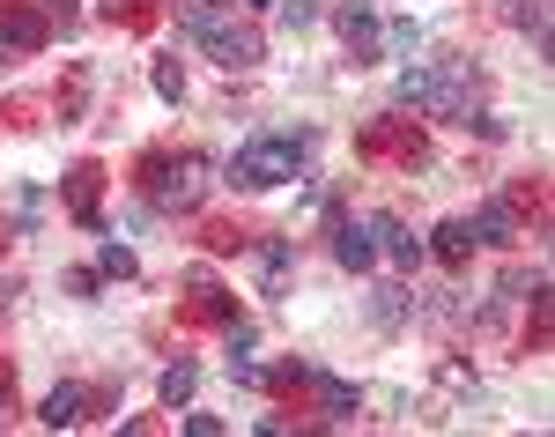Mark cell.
<instances>
[{"label": "cell", "mask_w": 555, "mask_h": 437, "mask_svg": "<svg viewBox=\"0 0 555 437\" xmlns=\"http://www.w3.org/2000/svg\"><path fill=\"white\" fill-rule=\"evenodd\" d=\"M474 89H481L474 60H429V67L408 60V75H400V97H408L415 112H429V119H452V127H474V119H481V112H474Z\"/></svg>", "instance_id": "obj_1"}, {"label": "cell", "mask_w": 555, "mask_h": 437, "mask_svg": "<svg viewBox=\"0 0 555 437\" xmlns=\"http://www.w3.org/2000/svg\"><path fill=\"white\" fill-rule=\"evenodd\" d=\"M304 149H311V127H282V133H259L230 156V185L237 193H274L282 178H297Z\"/></svg>", "instance_id": "obj_2"}, {"label": "cell", "mask_w": 555, "mask_h": 437, "mask_svg": "<svg viewBox=\"0 0 555 437\" xmlns=\"http://www.w3.org/2000/svg\"><path fill=\"white\" fill-rule=\"evenodd\" d=\"M133 185H141L156 208H178V216H185V208H201V201H208V156H193V149H185V156L149 149V156H141V171H133Z\"/></svg>", "instance_id": "obj_3"}, {"label": "cell", "mask_w": 555, "mask_h": 437, "mask_svg": "<svg viewBox=\"0 0 555 437\" xmlns=\"http://www.w3.org/2000/svg\"><path fill=\"white\" fill-rule=\"evenodd\" d=\"M334 23H341V44H348V60H356V67L385 60V30H378V8H371V0H348Z\"/></svg>", "instance_id": "obj_4"}, {"label": "cell", "mask_w": 555, "mask_h": 437, "mask_svg": "<svg viewBox=\"0 0 555 437\" xmlns=\"http://www.w3.org/2000/svg\"><path fill=\"white\" fill-rule=\"evenodd\" d=\"M201 52H208L215 67H230V75H245V67H259V60H267V38H259L253 23H222V30H215V38L201 44Z\"/></svg>", "instance_id": "obj_5"}, {"label": "cell", "mask_w": 555, "mask_h": 437, "mask_svg": "<svg viewBox=\"0 0 555 437\" xmlns=\"http://www.w3.org/2000/svg\"><path fill=\"white\" fill-rule=\"evenodd\" d=\"M60 201H67V216L82 222V230H104V164H75V171L60 178Z\"/></svg>", "instance_id": "obj_6"}, {"label": "cell", "mask_w": 555, "mask_h": 437, "mask_svg": "<svg viewBox=\"0 0 555 437\" xmlns=\"http://www.w3.org/2000/svg\"><path fill=\"white\" fill-rule=\"evenodd\" d=\"M52 23H44L30 0H0V52H44Z\"/></svg>", "instance_id": "obj_7"}, {"label": "cell", "mask_w": 555, "mask_h": 437, "mask_svg": "<svg viewBox=\"0 0 555 437\" xmlns=\"http://www.w3.org/2000/svg\"><path fill=\"white\" fill-rule=\"evenodd\" d=\"M363 230H371V245H378L392 267H415V260H423V237H415V230H408L400 216H371Z\"/></svg>", "instance_id": "obj_8"}, {"label": "cell", "mask_w": 555, "mask_h": 437, "mask_svg": "<svg viewBox=\"0 0 555 437\" xmlns=\"http://www.w3.org/2000/svg\"><path fill=\"white\" fill-rule=\"evenodd\" d=\"M171 15H178V30H185V38H201V44H208L222 23H237V8H230V0H171Z\"/></svg>", "instance_id": "obj_9"}, {"label": "cell", "mask_w": 555, "mask_h": 437, "mask_svg": "<svg viewBox=\"0 0 555 437\" xmlns=\"http://www.w3.org/2000/svg\"><path fill=\"white\" fill-rule=\"evenodd\" d=\"M304 386H311V400H319V415H326V423H348V415L363 408V400H356V386H348V378H334V371H304Z\"/></svg>", "instance_id": "obj_10"}, {"label": "cell", "mask_w": 555, "mask_h": 437, "mask_svg": "<svg viewBox=\"0 0 555 437\" xmlns=\"http://www.w3.org/2000/svg\"><path fill=\"white\" fill-rule=\"evenodd\" d=\"M44 430H75V423H89V386H52L38 408Z\"/></svg>", "instance_id": "obj_11"}, {"label": "cell", "mask_w": 555, "mask_h": 437, "mask_svg": "<svg viewBox=\"0 0 555 437\" xmlns=\"http://www.w3.org/2000/svg\"><path fill=\"white\" fill-rule=\"evenodd\" d=\"M334 260H341V267H356V274H363V267L378 260V245H371V230H363L356 216H341V208H334Z\"/></svg>", "instance_id": "obj_12"}, {"label": "cell", "mask_w": 555, "mask_h": 437, "mask_svg": "<svg viewBox=\"0 0 555 437\" xmlns=\"http://www.w3.org/2000/svg\"><path fill=\"white\" fill-rule=\"evenodd\" d=\"M363 156H400L408 171L423 164V133H400V127H363V141H356Z\"/></svg>", "instance_id": "obj_13"}, {"label": "cell", "mask_w": 555, "mask_h": 437, "mask_svg": "<svg viewBox=\"0 0 555 437\" xmlns=\"http://www.w3.org/2000/svg\"><path fill=\"white\" fill-rule=\"evenodd\" d=\"M429 253H437L444 267H467L474 260V222L467 216H444L437 230H429Z\"/></svg>", "instance_id": "obj_14"}, {"label": "cell", "mask_w": 555, "mask_h": 437, "mask_svg": "<svg viewBox=\"0 0 555 437\" xmlns=\"http://www.w3.org/2000/svg\"><path fill=\"white\" fill-rule=\"evenodd\" d=\"M185 319H201V326H237V297H230V290H215V282H193Z\"/></svg>", "instance_id": "obj_15"}, {"label": "cell", "mask_w": 555, "mask_h": 437, "mask_svg": "<svg viewBox=\"0 0 555 437\" xmlns=\"http://www.w3.org/2000/svg\"><path fill=\"white\" fill-rule=\"evenodd\" d=\"M474 222V245H512L518 237V216H512V201H489L481 216H467Z\"/></svg>", "instance_id": "obj_16"}, {"label": "cell", "mask_w": 555, "mask_h": 437, "mask_svg": "<svg viewBox=\"0 0 555 437\" xmlns=\"http://www.w3.org/2000/svg\"><path fill=\"white\" fill-rule=\"evenodd\" d=\"M289 260H297V245H289V237H267V245H259V282H267V297H282Z\"/></svg>", "instance_id": "obj_17"}, {"label": "cell", "mask_w": 555, "mask_h": 437, "mask_svg": "<svg viewBox=\"0 0 555 437\" xmlns=\"http://www.w3.org/2000/svg\"><path fill=\"white\" fill-rule=\"evenodd\" d=\"M408 311H415V297H408L400 282H385V290H371V319H378V326H400Z\"/></svg>", "instance_id": "obj_18"}, {"label": "cell", "mask_w": 555, "mask_h": 437, "mask_svg": "<svg viewBox=\"0 0 555 437\" xmlns=\"http://www.w3.org/2000/svg\"><path fill=\"white\" fill-rule=\"evenodd\" d=\"M96 274H104V282H127V274H133V245L104 237V245H96Z\"/></svg>", "instance_id": "obj_19"}, {"label": "cell", "mask_w": 555, "mask_h": 437, "mask_svg": "<svg viewBox=\"0 0 555 437\" xmlns=\"http://www.w3.org/2000/svg\"><path fill=\"white\" fill-rule=\"evenodd\" d=\"M193 386H201V363H171V371H164V408H185Z\"/></svg>", "instance_id": "obj_20"}, {"label": "cell", "mask_w": 555, "mask_h": 437, "mask_svg": "<svg viewBox=\"0 0 555 437\" xmlns=\"http://www.w3.org/2000/svg\"><path fill=\"white\" fill-rule=\"evenodd\" d=\"M512 23H518V30H533V38H541V52H548V0H518Z\"/></svg>", "instance_id": "obj_21"}, {"label": "cell", "mask_w": 555, "mask_h": 437, "mask_svg": "<svg viewBox=\"0 0 555 437\" xmlns=\"http://www.w3.org/2000/svg\"><path fill=\"white\" fill-rule=\"evenodd\" d=\"M156 97L164 104H185V67L178 60H156Z\"/></svg>", "instance_id": "obj_22"}, {"label": "cell", "mask_w": 555, "mask_h": 437, "mask_svg": "<svg viewBox=\"0 0 555 437\" xmlns=\"http://www.w3.org/2000/svg\"><path fill=\"white\" fill-rule=\"evenodd\" d=\"M385 44H392V52H400V60H408V52H415V44H423V23H415V15H400V23H392V30H385Z\"/></svg>", "instance_id": "obj_23"}, {"label": "cell", "mask_w": 555, "mask_h": 437, "mask_svg": "<svg viewBox=\"0 0 555 437\" xmlns=\"http://www.w3.org/2000/svg\"><path fill=\"white\" fill-rule=\"evenodd\" d=\"M96 282H104L96 267H67V274H60V290H67V297H96Z\"/></svg>", "instance_id": "obj_24"}, {"label": "cell", "mask_w": 555, "mask_h": 437, "mask_svg": "<svg viewBox=\"0 0 555 437\" xmlns=\"http://www.w3.org/2000/svg\"><path fill=\"white\" fill-rule=\"evenodd\" d=\"M274 8H282L289 30H311V23H319V0H274Z\"/></svg>", "instance_id": "obj_25"}, {"label": "cell", "mask_w": 555, "mask_h": 437, "mask_svg": "<svg viewBox=\"0 0 555 437\" xmlns=\"http://www.w3.org/2000/svg\"><path fill=\"white\" fill-rule=\"evenodd\" d=\"M230 378H237V386H267V363L245 349V356H230Z\"/></svg>", "instance_id": "obj_26"}, {"label": "cell", "mask_w": 555, "mask_h": 437, "mask_svg": "<svg viewBox=\"0 0 555 437\" xmlns=\"http://www.w3.org/2000/svg\"><path fill=\"white\" fill-rule=\"evenodd\" d=\"M245 245H253V237L230 230V222H215V230H208V253H245Z\"/></svg>", "instance_id": "obj_27"}, {"label": "cell", "mask_w": 555, "mask_h": 437, "mask_svg": "<svg viewBox=\"0 0 555 437\" xmlns=\"http://www.w3.org/2000/svg\"><path fill=\"white\" fill-rule=\"evenodd\" d=\"M112 15H119V23H149L156 8H149V0H112Z\"/></svg>", "instance_id": "obj_28"}, {"label": "cell", "mask_w": 555, "mask_h": 437, "mask_svg": "<svg viewBox=\"0 0 555 437\" xmlns=\"http://www.w3.org/2000/svg\"><path fill=\"white\" fill-rule=\"evenodd\" d=\"M8 400H15V371L0 363V408H8Z\"/></svg>", "instance_id": "obj_29"}, {"label": "cell", "mask_w": 555, "mask_h": 437, "mask_svg": "<svg viewBox=\"0 0 555 437\" xmlns=\"http://www.w3.org/2000/svg\"><path fill=\"white\" fill-rule=\"evenodd\" d=\"M253 8H274V0H253Z\"/></svg>", "instance_id": "obj_30"}]
</instances>
